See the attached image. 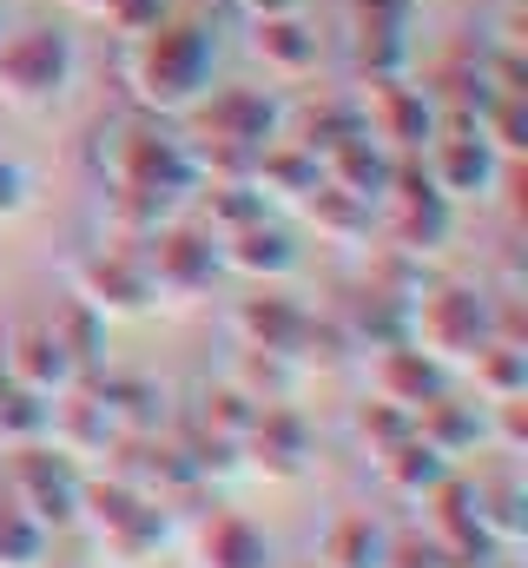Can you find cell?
Segmentation results:
<instances>
[{"label": "cell", "instance_id": "cell-1", "mask_svg": "<svg viewBox=\"0 0 528 568\" xmlns=\"http://www.w3.org/2000/svg\"><path fill=\"white\" fill-rule=\"evenodd\" d=\"M212 67H219V33L199 7H165L145 33L126 40V73L132 87V113H192L205 93H212Z\"/></svg>", "mask_w": 528, "mask_h": 568}, {"label": "cell", "instance_id": "cell-2", "mask_svg": "<svg viewBox=\"0 0 528 568\" xmlns=\"http://www.w3.org/2000/svg\"><path fill=\"white\" fill-rule=\"evenodd\" d=\"M100 172H106V185L145 192V199H159L165 212H179V205L199 192V172H192L185 140H172L152 113H132V120L113 126V140L100 145Z\"/></svg>", "mask_w": 528, "mask_h": 568}, {"label": "cell", "instance_id": "cell-3", "mask_svg": "<svg viewBox=\"0 0 528 568\" xmlns=\"http://www.w3.org/2000/svg\"><path fill=\"white\" fill-rule=\"evenodd\" d=\"M80 529H93V549H100L113 568L159 562V549L172 542V516H165V503L139 496V489L113 483V476H87Z\"/></svg>", "mask_w": 528, "mask_h": 568}, {"label": "cell", "instance_id": "cell-4", "mask_svg": "<svg viewBox=\"0 0 528 568\" xmlns=\"http://www.w3.org/2000/svg\"><path fill=\"white\" fill-rule=\"evenodd\" d=\"M80 73V47L67 27H20V33H0V100L20 106V113H40L53 106Z\"/></svg>", "mask_w": 528, "mask_h": 568}, {"label": "cell", "instance_id": "cell-5", "mask_svg": "<svg viewBox=\"0 0 528 568\" xmlns=\"http://www.w3.org/2000/svg\"><path fill=\"white\" fill-rule=\"evenodd\" d=\"M80 496H87V469L53 449V443H20L7 456V503L27 509L47 536H67L80 529Z\"/></svg>", "mask_w": 528, "mask_h": 568}, {"label": "cell", "instance_id": "cell-6", "mask_svg": "<svg viewBox=\"0 0 528 568\" xmlns=\"http://www.w3.org/2000/svg\"><path fill=\"white\" fill-rule=\"evenodd\" d=\"M409 344L429 351L436 364H469L489 344V291L469 284H429L409 304Z\"/></svg>", "mask_w": 528, "mask_h": 568}, {"label": "cell", "instance_id": "cell-7", "mask_svg": "<svg viewBox=\"0 0 528 568\" xmlns=\"http://www.w3.org/2000/svg\"><path fill=\"white\" fill-rule=\"evenodd\" d=\"M139 265L152 284V304H199L219 278V239L199 225L165 219L152 239H139Z\"/></svg>", "mask_w": 528, "mask_h": 568}, {"label": "cell", "instance_id": "cell-8", "mask_svg": "<svg viewBox=\"0 0 528 568\" xmlns=\"http://www.w3.org/2000/svg\"><path fill=\"white\" fill-rule=\"evenodd\" d=\"M73 297L93 304L100 317H139V311H152V284H145V265H139V245H126V239L93 245L73 265Z\"/></svg>", "mask_w": 528, "mask_h": 568}, {"label": "cell", "instance_id": "cell-9", "mask_svg": "<svg viewBox=\"0 0 528 568\" xmlns=\"http://www.w3.org/2000/svg\"><path fill=\"white\" fill-rule=\"evenodd\" d=\"M357 120L396 159L403 152H423V145L436 140V100L423 87H409V80H370L364 100H357Z\"/></svg>", "mask_w": 528, "mask_h": 568}, {"label": "cell", "instance_id": "cell-10", "mask_svg": "<svg viewBox=\"0 0 528 568\" xmlns=\"http://www.w3.org/2000/svg\"><path fill=\"white\" fill-rule=\"evenodd\" d=\"M238 456L264 483H297L311 469V424H304V410L297 404H258L252 429L238 436Z\"/></svg>", "mask_w": 528, "mask_h": 568}, {"label": "cell", "instance_id": "cell-11", "mask_svg": "<svg viewBox=\"0 0 528 568\" xmlns=\"http://www.w3.org/2000/svg\"><path fill=\"white\" fill-rule=\"evenodd\" d=\"M0 377L20 384V390H33V397H47V404L80 384V371H73V357L60 351V337H53L47 317H20V324L7 331V344H0Z\"/></svg>", "mask_w": 528, "mask_h": 568}, {"label": "cell", "instance_id": "cell-12", "mask_svg": "<svg viewBox=\"0 0 528 568\" xmlns=\"http://www.w3.org/2000/svg\"><path fill=\"white\" fill-rule=\"evenodd\" d=\"M120 436H126V429H120V417L106 410V397H100L93 377H80L73 390H60L53 410H47V443L67 449L73 463H106V449H113Z\"/></svg>", "mask_w": 528, "mask_h": 568}, {"label": "cell", "instance_id": "cell-13", "mask_svg": "<svg viewBox=\"0 0 528 568\" xmlns=\"http://www.w3.org/2000/svg\"><path fill=\"white\" fill-rule=\"evenodd\" d=\"M192 113H199L192 140H225V145H252V152H264L284 126V113L264 87H212Z\"/></svg>", "mask_w": 528, "mask_h": 568}, {"label": "cell", "instance_id": "cell-14", "mask_svg": "<svg viewBox=\"0 0 528 568\" xmlns=\"http://www.w3.org/2000/svg\"><path fill=\"white\" fill-rule=\"evenodd\" d=\"M423 172H429V192L449 199V205H483L496 199V179H502V159L476 140H429L423 145Z\"/></svg>", "mask_w": 528, "mask_h": 568}, {"label": "cell", "instance_id": "cell-15", "mask_svg": "<svg viewBox=\"0 0 528 568\" xmlns=\"http://www.w3.org/2000/svg\"><path fill=\"white\" fill-rule=\"evenodd\" d=\"M297 265H304V252H297L291 225H277L271 212H264L258 225L219 239V272H238V278H252V284H284V278H297Z\"/></svg>", "mask_w": 528, "mask_h": 568}, {"label": "cell", "instance_id": "cell-16", "mask_svg": "<svg viewBox=\"0 0 528 568\" xmlns=\"http://www.w3.org/2000/svg\"><path fill=\"white\" fill-rule=\"evenodd\" d=\"M232 331H238L245 351H284V357H297V344H304V331H311V311H304L291 291L258 284L252 297L232 304Z\"/></svg>", "mask_w": 528, "mask_h": 568}, {"label": "cell", "instance_id": "cell-17", "mask_svg": "<svg viewBox=\"0 0 528 568\" xmlns=\"http://www.w3.org/2000/svg\"><path fill=\"white\" fill-rule=\"evenodd\" d=\"M185 549H192V568H271V536L238 509H205Z\"/></svg>", "mask_w": 528, "mask_h": 568}, {"label": "cell", "instance_id": "cell-18", "mask_svg": "<svg viewBox=\"0 0 528 568\" xmlns=\"http://www.w3.org/2000/svg\"><path fill=\"white\" fill-rule=\"evenodd\" d=\"M456 232V205L436 192H409V199H384V245L403 258H429L443 252Z\"/></svg>", "mask_w": 528, "mask_h": 568}, {"label": "cell", "instance_id": "cell-19", "mask_svg": "<svg viewBox=\"0 0 528 568\" xmlns=\"http://www.w3.org/2000/svg\"><path fill=\"white\" fill-rule=\"evenodd\" d=\"M409 424H416V436H423L436 456H449V463H463V456H476V449L489 443L483 404H476V397H449V390H436L429 404H416Z\"/></svg>", "mask_w": 528, "mask_h": 568}, {"label": "cell", "instance_id": "cell-20", "mask_svg": "<svg viewBox=\"0 0 528 568\" xmlns=\"http://www.w3.org/2000/svg\"><path fill=\"white\" fill-rule=\"evenodd\" d=\"M370 384H377V397H390V404H403V410H416V404H429L436 390H449V364H436V357L416 351V344H390V351H377Z\"/></svg>", "mask_w": 528, "mask_h": 568}, {"label": "cell", "instance_id": "cell-21", "mask_svg": "<svg viewBox=\"0 0 528 568\" xmlns=\"http://www.w3.org/2000/svg\"><path fill=\"white\" fill-rule=\"evenodd\" d=\"M252 53L264 60L271 80H311V73H317V27H311L304 13L252 20Z\"/></svg>", "mask_w": 528, "mask_h": 568}, {"label": "cell", "instance_id": "cell-22", "mask_svg": "<svg viewBox=\"0 0 528 568\" xmlns=\"http://www.w3.org/2000/svg\"><path fill=\"white\" fill-rule=\"evenodd\" d=\"M469 496H476V516H483V529L502 542V549H516L528 536V489H522V469H516V456L502 463V469H483V476H469Z\"/></svg>", "mask_w": 528, "mask_h": 568}, {"label": "cell", "instance_id": "cell-23", "mask_svg": "<svg viewBox=\"0 0 528 568\" xmlns=\"http://www.w3.org/2000/svg\"><path fill=\"white\" fill-rule=\"evenodd\" d=\"M390 165H396V152H384L370 133H351L344 145L324 152V179H331L337 192L364 199V205H384V192H390Z\"/></svg>", "mask_w": 528, "mask_h": 568}, {"label": "cell", "instance_id": "cell-24", "mask_svg": "<svg viewBox=\"0 0 528 568\" xmlns=\"http://www.w3.org/2000/svg\"><path fill=\"white\" fill-rule=\"evenodd\" d=\"M252 185L264 192V205H277V199H284V205H304V199L324 185V159L277 133V140L258 152V172H252Z\"/></svg>", "mask_w": 528, "mask_h": 568}, {"label": "cell", "instance_id": "cell-25", "mask_svg": "<svg viewBox=\"0 0 528 568\" xmlns=\"http://www.w3.org/2000/svg\"><path fill=\"white\" fill-rule=\"evenodd\" d=\"M377 476H384V489H390L396 503L423 509V503L456 476V463H449V456H436L423 436H409V443H396L390 456H377Z\"/></svg>", "mask_w": 528, "mask_h": 568}, {"label": "cell", "instance_id": "cell-26", "mask_svg": "<svg viewBox=\"0 0 528 568\" xmlns=\"http://www.w3.org/2000/svg\"><path fill=\"white\" fill-rule=\"evenodd\" d=\"M337 324H344L351 351H390V344H409V304H396L390 291H377V284H364V291L337 311Z\"/></svg>", "mask_w": 528, "mask_h": 568}, {"label": "cell", "instance_id": "cell-27", "mask_svg": "<svg viewBox=\"0 0 528 568\" xmlns=\"http://www.w3.org/2000/svg\"><path fill=\"white\" fill-rule=\"evenodd\" d=\"M232 390H245L252 404H297L304 390V364L284 357V351H245L232 357Z\"/></svg>", "mask_w": 528, "mask_h": 568}, {"label": "cell", "instance_id": "cell-28", "mask_svg": "<svg viewBox=\"0 0 528 568\" xmlns=\"http://www.w3.org/2000/svg\"><path fill=\"white\" fill-rule=\"evenodd\" d=\"M384 556H390V529L377 516H364V509L337 516L324 529V542H317V562L324 568H384Z\"/></svg>", "mask_w": 528, "mask_h": 568}, {"label": "cell", "instance_id": "cell-29", "mask_svg": "<svg viewBox=\"0 0 528 568\" xmlns=\"http://www.w3.org/2000/svg\"><path fill=\"white\" fill-rule=\"evenodd\" d=\"M53 337H60V351L73 357V371L80 377H100V357H106V317L93 311V304H80V297H67L53 317Z\"/></svg>", "mask_w": 528, "mask_h": 568}, {"label": "cell", "instance_id": "cell-30", "mask_svg": "<svg viewBox=\"0 0 528 568\" xmlns=\"http://www.w3.org/2000/svg\"><path fill=\"white\" fill-rule=\"evenodd\" d=\"M469 377H476V404H502V397H528V344H483L469 357Z\"/></svg>", "mask_w": 528, "mask_h": 568}, {"label": "cell", "instance_id": "cell-31", "mask_svg": "<svg viewBox=\"0 0 528 568\" xmlns=\"http://www.w3.org/2000/svg\"><path fill=\"white\" fill-rule=\"evenodd\" d=\"M304 219H311L317 239H331V245H364V239H370V205L351 199V192H337L331 179L304 199Z\"/></svg>", "mask_w": 528, "mask_h": 568}, {"label": "cell", "instance_id": "cell-32", "mask_svg": "<svg viewBox=\"0 0 528 568\" xmlns=\"http://www.w3.org/2000/svg\"><path fill=\"white\" fill-rule=\"evenodd\" d=\"M351 133H364V120H357V100H304L297 106V120H291V140L304 145V152H331V145H344Z\"/></svg>", "mask_w": 528, "mask_h": 568}, {"label": "cell", "instance_id": "cell-33", "mask_svg": "<svg viewBox=\"0 0 528 568\" xmlns=\"http://www.w3.org/2000/svg\"><path fill=\"white\" fill-rule=\"evenodd\" d=\"M106 410L120 417V429H159L165 424V390L152 377H93Z\"/></svg>", "mask_w": 528, "mask_h": 568}, {"label": "cell", "instance_id": "cell-34", "mask_svg": "<svg viewBox=\"0 0 528 568\" xmlns=\"http://www.w3.org/2000/svg\"><path fill=\"white\" fill-rule=\"evenodd\" d=\"M192 199H199V212H205L212 239H225V232H245V225H258L264 212H271L258 185H199Z\"/></svg>", "mask_w": 528, "mask_h": 568}, {"label": "cell", "instance_id": "cell-35", "mask_svg": "<svg viewBox=\"0 0 528 568\" xmlns=\"http://www.w3.org/2000/svg\"><path fill=\"white\" fill-rule=\"evenodd\" d=\"M47 556H53V536L0 496V568H47Z\"/></svg>", "mask_w": 528, "mask_h": 568}, {"label": "cell", "instance_id": "cell-36", "mask_svg": "<svg viewBox=\"0 0 528 568\" xmlns=\"http://www.w3.org/2000/svg\"><path fill=\"white\" fill-rule=\"evenodd\" d=\"M258 417V404L245 397V390H232V384H212V390H199V410H192V424L205 429V436H225V443H238L245 429Z\"/></svg>", "mask_w": 528, "mask_h": 568}, {"label": "cell", "instance_id": "cell-37", "mask_svg": "<svg viewBox=\"0 0 528 568\" xmlns=\"http://www.w3.org/2000/svg\"><path fill=\"white\" fill-rule=\"evenodd\" d=\"M476 140L496 159H528V100H489L476 120Z\"/></svg>", "mask_w": 528, "mask_h": 568}, {"label": "cell", "instance_id": "cell-38", "mask_svg": "<svg viewBox=\"0 0 528 568\" xmlns=\"http://www.w3.org/2000/svg\"><path fill=\"white\" fill-rule=\"evenodd\" d=\"M351 67L357 80H409V40L396 33H351Z\"/></svg>", "mask_w": 528, "mask_h": 568}, {"label": "cell", "instance_id": "cell-39", "mask_svg": "<svg viewBox=\"0 0 528 568\" xmlns=\"http://www.w3.org/2000/svg\"><path fill=\"white\" fill-rule=\"evenodd\" d=\"M357 443L370 449V456H390L396 443H409L416 436V424H409V410L403 404H390V397H370V404H357Z\"/></svg>", "mask_w": 528, "mask_h": 568}, {"label": "cell", "instance_id": "cell-40", "mask_svg": "<svg viewBox=\"0 0 528 568\" xmlns=\"http://www.w3.org/2000/svg\"><path fill=\"white\" fill-rule=\"evenodd\" d=\"M47 397H33V390H20V384H7L0 377V436L20 449V443H47Z\"/></svg>", "mask_w": 528, "mask_h": 568}, {"label": "cell", "instance_id": "cell-41", "mask_svg": "<svg viewBox=\"0 0 528 568\" xmlns=\"http://www.w3.org/2000/svg\"><path fill=\"white\" fill-rule=\"evenodd\" d=\"M409 20H416V0H351V33H396V40H409Z\"/></svg>", "mask_w": 528, "mask_h": 568}, {"label": "cell", "instance_id": "cell-42", "mask_svg": "<svg viewBox=\"0 0 528 568\" xmlns=\"http://www.w3.org/2000/svg\"><path fill=\"white\" fill-rule=\"evenodd\" d=\"M384 568H449V562H443L436 536H429L423 523H409V529H390V556H384Z\"/></svg>", "mask_w": 528, "mask_h": 568}, {"label": "cell", "instance_id": "cell-43", "mask_svg": "<svg viewBox=\"0 0 528 568\" xmlns=\"http://www.w3.org/2000/svg\"><path fill=\"white\" fill-rule=\"evenodd\" d=\"M165 7H172V0H106V7H100V20H106L120 40H132V33H145Z\"/></svg>", "mask_w": 528, "mask_h": 568}, {"label": "cell", "instance_id": "cell-44", "mask_svg": "<svg viewBox=\"0 0 528 568\" xmlns=\"http://www.w3.org/2000/svg\"><path fill=\"white\" fill-rule=\"evenodd\" d=\"M245 20H277V13H304V0H232Z\"/></svg>", "mask_w": 528, "mask_h": 568}, {"label": "cell", "instance_id": "cell-45", "mask_svg": "<svg viewBox=\"0 0 528 568\" xmlns=\"http://www.w3.org/2000/svg\"><path fill=\"white\" fill-rule=\"evenodd\" d=\"M67 7H80V13H93V20H100V7H106V0H67Z\"/></svg>", "mask_w": 528, "mask_h": 568}, {"label": "cell", "instance_id": "cell-46", "mask_svg": "<svg viewBox=\"0 0 528 568\" xmlns=\"http://www.w3.org/2000/svg\"><path fill=\"white\" fill-rule=\"evenodd\" d=\"M304 568H324V562H304Z\"/></svg>", "mask_w": 528, "mask_h": 568}]
</instances>
